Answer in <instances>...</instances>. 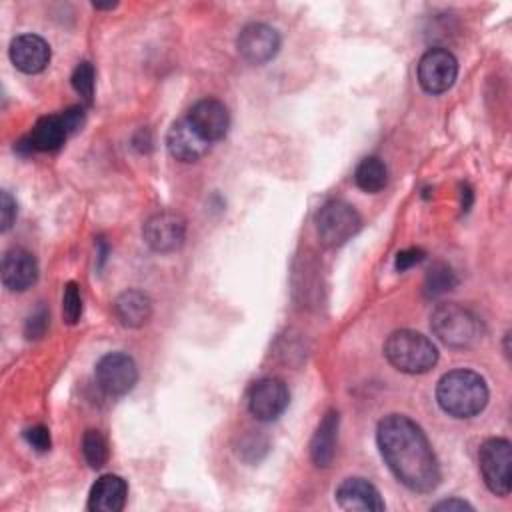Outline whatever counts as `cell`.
I'll list each match as a JSON object with an SVG mask.
<instances>
[{
    "label": "cell",
    "mask_w": 512,
    "mask_h": 512,
    "mask_svg": "<svg viewBox=\"0 0 512 512\" xmlns=\"http://www.w3.org/2000/svg\"><path fill=\"white\" fill-rule=\"evenodd\" d=\"M82 454L92 468H102L108 460L106 438L98 430H86L82 438Z\"/></svg>",
    "instance_id": "obj_23"
},
{
    "label": "cell",
    "mask_w": 512,
    "mask_h": 512,
    "mask_svg": "<svg viewBox=\"0 0 512 512\" xmlns=\"http://www.w3.org/2000/svg\"><path fill=\"white\" fill-rule=\"evenodd\" d=\"M62 122L66 126V132L68 134H74L76 130L82 128L84 124V110L80 106H72L68 108L64 114H62Z\"/></svg>",
    "instance_id": "obj_30"
},
{
    "label": "cell",
    "mask_w": 512,
    "mask_h": 512,
    "mask_svg": "<svg viewBox=\"0 0 512 512\" xmlns=\"http://www.w3.org/2000/svg\"><path fill=\"white\" fill-rule=\"evenodd\" d=\"M10 60L24 74H38L50 62V46L36 34H20L10 42Z\"/></svg>",
    "instance_id": "obj_14"
},
{
    "label": "cell",
    "mask_w": 512,
    "mask_h": 512,
    "mask_svg": "<svg viewBox=\"0 0 512 512\" xmlns=\"http://www.w3.org/2000/svg\"><path fill=\"white\" fill-rule=\"evenodd\" d=\"M376 442L390 472L412 492H432L440 482L436 454L422 428L402 414L378 422Z\"/></svg>",
    "instance_id": "obj_1"
},
{
    "label": "cell",
    "mask_w": 512,
    "mask_h": 512,
    "mask_svg": "<svg viewBox=\"0 0 512 512\" xmlns=\"http://www.w3.org/2000/svg\"><path fill=\"white\" fill-rule=\"evenodd\" d=\"M432 510H472V506L466 502V500H460V498H450V500H442V502H436L432 506Z\"/></svg>",
    "instance_id": "obj_31"
},
{
    "label": "cell",
    "mask_w": 512,
    "mask_h": 512,
    "mask_svg": "<svg viewBox=\"0 0 512 512\" xmlns=\"http://www.w3.org/2000/svg\"><path fill=\"white\" fill-rule=\"evenodd\" d=\"M354 182L360 190L364 192H380L386 182H388V170H386V164L376 158V156H368L364 158L358 166H356V172H354Z\"/></svg>",
    "instance_id": "obj_21"
},
{
    "label": "cell",
    "mask_w": 512,
    "mask_h": 512,
    "mask_svg": "<svg viewBox=\"0 0 512 512\" xmlns=\"http://www.w3.org/2000/svg\"><path fill=\"white\" fill-rule=\"evenodd\" d=\"M478 464L490 492L508 496L512 488V444L506 438H490L480 446Z\"/></svg>",
    "instance_id": "obj_6"
},
{
    "label": "cell",
    "mask_w": 512,
    "mask_h": 512,
    "mask_svg": "<svg viewBox=\"0 0 512 512\" xmlns=\"http://www.w3.org/2000/svg\"><path fill=\"white\" fill-rule=\"evenodd\" d=\"M38 278L36 258L24 248H10L2 256V284L12 292L28 290Z\"/></svg>",
    "instance_id": "obj_15"
},
{
    "label": "cell",
    "mask_w": 512,
    "mask_h": 512,
    "mask_svg": "<svg viewBox=\"0 0 512 512\" xmlns=\"http://www.w3.org/2000/svg\"><path fill=\"white\" fill-rule=\"evenodd\" d=\"M166 148L170 156L180 162H196L208 152L210 142L196 132L188 118H180L170 126L166 134Z\"/></svg>",
    "instance_id": "obj_13"
},
{
    "label": "cell",
    "mask_w": 512,
    "mask_h": 512,
    "mask_svg": "<svg viewBox=\"0 0 512 512\" xmlns=\"http://www.w3.org/2000/svg\"><path fill=\"white\" fill-rule=\"evenodd\" d=\"M186 118L196 128V132L208 142H216V140L224 138L228 132V126H230L228 108L220 100H214V98L198 100L188 110Z\"/></svg>",
    "instance_id": "obj_12"
},
{
    "label": "cell",
    "mask_w": 512,
    "mask_h": 512,
    "mask_svg": "<svg viewBox=\"0 0 512 512\" xmlns=\"http://www.w3.org/2000/svg\"><path fill=\"white\" fill-rule=\"evenodd\" d=\"M430 328L440 342L452 348H468L482 338V322L460 304H440L430 316Z\"/></svg>",
    "instance_id": "obj_4"
},
{
    "label": "cell",
    "mask_w": 512,
    "mask_h": 512,
    "mask_svg": "<svg viewBox=\"0 0 512 512\" xmlns=\"http://www.w3.org/2000/svg\"><path fill=\"white\" fill-rule=\"evenodd\" d=\"M384 356L400 372L424 374L436 364L438 350L432 340L420 332L396 330L384 344Z\"/></svg>",
    "instance_id": "obj_3"
},
{
    "label": "cell",
    "mask_w": 512,
    "mask_h": 512,
    "mask_svg": "<svg viewBox=\"0 0 512 512\" xmlns=\"http://www.w3.org/2000/svg\"><path fill=\"white\" fill-rule=\"evenodd\" d=\"M424 260V250L420 248H408V250H400L396 254V270L404 272L408 268H412L414 264L422 262Z\"/></svg>",
    "instance_id": "obj_29"
},
{
    "label": "cell",
    "mask_w": 512,
    "mask_h": 512,
    "mask_svg": "<svg viewBox=\"0 0 512 512\" xmlns=\"http://www.w3.org/2000/svg\"><path fill=\"white\" fill-rule=\"evenodd\" d=\"M16 218V202L14 198L4 190L0 194V222H2V230H8L12 226Z\"/></svg>",
    "instance_id": "obj_28"
},
{
    "label": "cell",
    "mask_w": 512,
    "mask_h": 512,
    "mask_svg": "<svg viewBox=\"0 0 512 512\" xmlns=\"http://www.w3.org/2000/svg\"><path fill=\"white\" fill-rule=\"evenodd\" d=\"M456 274L454 270L444 264V262H436L432 264V268L426 272L424 278V294L428 298H438L442 294H446L448 290H452L456 286Z\"/></svg>",
    "instance_id": "obj_22"
},
{
    "label": "cell",
    "mask_w": 512,
    "mask_h": 512,
    "mask_svg": "<svg viewBox=\"0 0 512 512\" xmlns=\"http://www.w3.org/2000/svg\"><path fill=\"white\" fill-rule=\"evenodd\" d=\"M96 384L108 396H122L130 392L138 380V368L132 356L124 352H108L96 362Z\"/></svg>",
    "instance_id": "obj_7"
},
{
    "label": "cell",
    "mask_w": 512,
    "mask_h": 512,
    "mask_svg": "<svg viewBox=\"0 0 512 512\" xmlns=\"http://www.w3.org/2000/svg\"><path fill=\"white\" fill-rule=\"evenodd\" d=\"M114 314L126 328H140L152 316V300L142 290H124L114 302Z\"/></svg>",
    "instance_id": "obj_19"
},
{
    "label": "cell",
    "mask_w": 512,
    "mask_h": 512,
    "mask_svg": "<svg viewBox=\"0 0 512 512\" xmlns=\"http://www.w3.org/2000/svg\"><path fill=\"white\" fill-rule=\"evenodd\" d=\"M82 316V298L78 284L68 282L62 294V318L66 324H76Z\"/></svg>",
    "instance_id": "obj_25"
},
{
    "label": "cell",
    "mask_w": 512,
    "mask_h": 512,
    "mask_svg": "<svg viewBox=\"0 0 512 512\" xmlns=\"http://www.w3.org/2000/svg\"><path fill=\"white\" fill-rule=\"evenodd\" d=\"M458 76V62L446 48H430L418 62V82L428 94L446 92Z\"/></svg>",
    "instance_id": "obj_8"
},
{
    "label": "cell",
    "mask_w": 512,
    "mask_h": 512,
    "mask_svg": "<svg viewBox=\"0 0 512 512\" xmlns=\"http://www.w3.org/2000/svg\"><path fill=\"white\" fill-rule=\"evenodd\" d=\"M66 136H68V132H66V126L62 122V116H42L34 124L28 138H30L34 150L52 152V150H58L64 144Z\"/></svg>",
    "instance_id": "obj_20"
},
{
    "label": "cell",
    "mask_w": 512,
    "mask_h": 512,
    "mask_svg": "<svg viewBox=\"0 0 512 512\" xmlns=\"http://www.w3.org/2000/svg\"><path fill=\"white\" fill-rule=\"evenodd\" d=\"M338 426L340 416L336 410L326 412V416L320 420L312 440H310V456L312 462L320 468H328L336 454V440H338Z\"/></svg>",
    "instance_id": "obj_18"
},
{
    "label": "cell",
    "mask_w": 512,
    "mask_h": 512,
    "mask_svg": "<svg viewBox=\"0 0 512 512\" xmlns=\"http://www.w3.org/2000/svg\"><path fill=\"white\" fill-rule=\"evenodd\" d=\"M128 486L116 474L100 476L88 494V510L92 512H120L126 504Z\"/></svg>",
    "instance_id": "obj_17"
},
{
    "label": "cell",
    "mask_w": 512,
    "mask_h": 512,
    "mask_svg": "<svg viewBox=\"0 0 512 512\" xmlns=\"http://www.w3.org/2000/svg\"><path fill=\"white\" fill-rule=\"evenodd\" d=\"M460 198H462V212H468L470 206H472V190H470L468 184H462Z\"/></svg>",
    "instance_id": "obj_32"
},
{
    "label": "cell",
    "mask_w": 512,
    "mask_h": 512,
    "mask_svg": "<svg viewBox=\"0 0 512 512\" xmlns=\"http://www.w3.org/2000/svg\"><path fill=\"white\" fill-rule=\"evenodd\" d=\"M440 408L454 418H472L488 404L486 380L474 370H452L444 374L436 386Z\"/></svg>",
    "instance_id": "obj_2"
},
{
    "label": "cell",
    "mask_w": 512,
    "mask_h": 512,
    "mask_svg": "<svg viewBox=\"0 0 512 512\" xmlns=\"http://www.w3.org/2000/svg\"><path fill=\"white\" fill-rule=\"evenodd\" d=\"M48 328V310L44 306H38L26 320L24 324V334L26 338L30 340H36V338H42L44 332Z\"/></svg>",
    "instance_id": "obj_26"
},
{
    "label": "cell",
    "mask_w": 512,
    "mask_h": 512,
    "mask_svg": "<svg viewBox=\"0 0 512 512\" xmlns=\"http://www.w3.org/2000/svg\"><path fill=\"white\" fill-rule=\"evenodd\" d=\"M290 392L280 378H262L248 392V410L262 422L276 420L288 406Z\"/></svg>",
    "instance_id": "obj_10"
},
{
    "label": "cell",
    "mask_w": 512,
    "mask_h": 512,
    "mask_svg": "<svg viewBox=\"0 0 512 512\" xmlns=\"http://www.w3.org/2000/svg\"><path fill=\"white\" fill-rule=\"evenodd\" d=\"M360 224V214L344 200H330L316 214L320 242L328 248H336L348 242L360 230Z\"/></svg>",
    "instance_id": "obj_5"
},
{
    "label": "cell",
    "mask_w": 512,
    "mask_h": 512,
    "mask_svg": "<svg viewBox=\"0 0 512 512\" xmlns=\"http://www.w3.org/2000/svg\"><path fill=\"white\" fill-rule=\"evenodd\" d=\"M236 48L240 56L250 64H264L276 56L280 48V36L272 26L252 22L240 30Z\"/></svg>",
    "instance_id": "obj_11"
},
{
    "label": "cell",
    "mask_w": 512,
    "mask_h": 512,
    "mask_svg": "<svg viewBox=\"0 0 512 512\" xmlns=\"http://www.w3.org/2000/svg\"><path fill=\"white\" fill-rule=\"evenodd\" d=\"M24 440H26L34 450H38V452L50 450V444H52V440H50V430H48L46 426H42V424H36V426L26 428V430H24Z\"/></svg>",
    "instance_id": "obj_27"
},
{
    "label": "cell",
    "mask_w": 512,
    "mask_h": 512,
    "mask_svg": "<svg viewBox=\"0 0 512 512\" xmlns=\"http://www.w3.org/2000/svg\"><path fill=\"white\" fill-rule=\"evenodd\" d=\"M144 242L156 252H174L184 244L186 220L172 210L152 214L142 228Z\"/></svg>",
    "instance_id": "obj_9"
},
{
    "label": "cell",
    "mask_w": 512,
    "mask_h": 512,
    "mask_svg": "<svg viewBox=\"0 0 512 512\" xmlns=\"http://www.w3.org/2000/svg\"><path fill=\"white\" fill-rule=\"evenodd\" d=\"M94 78V66L90 62H80L72 72V86L88 104L94 96Z\"/></svg>",
    "instance_id": "obj_24"
},
{
    "label": "cell",
    "mask_w": 512,
    "mask_h": 512,
    "mask_svg": "<svg viewBox=\"0 0 512 512\" xmlns=\"http://www.w3.org/2000/svg\"><path fill=\"white\" fill-rule=\"evenodd\" d=\"M336 502L342 510H360V512H382L384 500L378 488L364 478H346L336 488Z\"/></svg>",
    "instance_id": "obj_16"
}]
</instances>
